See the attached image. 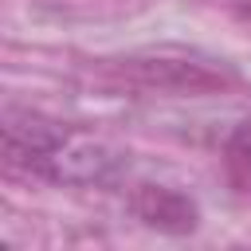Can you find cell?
<instances>
[{"label": "cell", "mask_w": 251, "mask_h": 251, "mask_svg": "<svg viewBox=\"0 0 251 251\" xmlns=\"http://www.w3.org/2000/svg\"><path fill=\"white\" fill-rule=\"evenodd\" d=\"M4 153L16 169H27L55 184H106L122 169V153L86 137L78 129L43 122V118H8L4 126Z\"/></svg>", "instance_id": "obj_1"}, {"label": "cell", "mask_w": 251, "mask_h": 251, "mask_svg": "<svg viewBox=\"0 0 251 251\" xmlns=\"http://www.w3.org/2000/svg\"><path fill=\"white\" fill-rule=\"evenodd\" d=\"M224 173H227L231 188L251 196V118L231 129V137L224 145Z\"/></svg>", "instance_id": "obj_2"}]
</instances>
